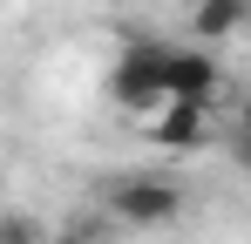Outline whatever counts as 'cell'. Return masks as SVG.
<instances>
[{
  "label": "cell",
  "mask_w": 251,
  "mask_h": 244,
  "mask_svg": "<svg viewBox=\"0 0 251 244\" xmlns=\"http://www.w3.org/2000/svg\"><path fill=\"white\" fill-rule=\"evenodd\" d=\"M217 88H224V61L210 48H170L163 54V95L170 102H210L217 109Z\"/></svg>",
  "instance_id": "obj_3"
},
{
  "label": "cell",
  "mask_w": 251,
  "mask_h": 244,
  "mask_svg": "<svg viewBox=\"0 0 251 244\" xmlns=\"http://www.w3.org/2000/svg\"><path fill=\"white\" fill-rule=\"evenodd\" d=\"M0 244H48V224L27 217V210H7L0 217Z\"/></svg>",
  "instance_id": "obj_6"
},
{
  "label": "cell",
  "mask_w": 251,
  "mask_h": 244,
  "mask_svg": "<svg viewBox=\"0 0 251 244\" xmlns=\"http://www.w3.org/2000/svg\"><path fill=\"white\" fill-rule=\"evenodd\" d=\"M48 244H88V238H68V231H48Z\"/></svg>",
  "instance_id": "obj_7"
},
{
  "label": "cell",
  "mask_w": 251,
  "mask_h": 244,
  "mask_svg": "<svg viewBox=\"0 0 251 244\" xmlns=\"http://www.w3.org/2000/svg\"><path fill=\"white\" fill-rule=\"evenodd\" d=\"M163 54L170 41H129L123 54H116V68H109V95L123 102L129 116H156L170 95H163Z\"/></svg>",
  "instance_id": "obj_2"
},
{
  "label": "cell",
  "mask_w": 251,
  "mask_h": 244,
  "mask_svg": "<svg viewBox=\"0 0 251 244\" xmlns=\"http://www.w3.org/2000/svg\"><path fill=\"white\" fill-rule=\"evenodd\" d=\"M102 217L123 224V231H163V224L183 217V183L156 176V170H123L102 190Z\"/></svg>",
  "instance_id": "obj_1"
},
{
  "label": "cell",
  "mask_w": 251,
  "mask_h": 244,
  "mask_svg": "<svg viewBox=\"0 0 251 244\" xmlns=\"http://www.w3.org/2000/svg\"><path fill=\"white\" fill-rule=\"evenodd\" d=\"M150 122V143L170 149V156H190V149H204L210 129H217V109L210 102H163V116H143Z\"/></svg>",
  "instance_id": "obj_4"
},
{
  "label": "cell",
  "mask_w": 251,
  "mask_h": 244,
  "mask_svg": "<svg viewBox=\"0 0 251 244\" xmlns=\"http://www.w3.org/2000/svg\"><path fill=\"white\" fill-rule=\"evenodd\" d=\"M251 0H197L190 7V34H197V48H210V41H231L238 27H245Z\"/></svg>",
  "instance_id": "obj_5"
}]
</instances>
